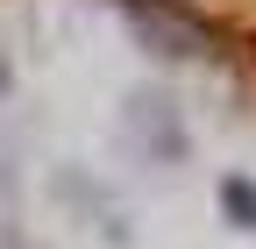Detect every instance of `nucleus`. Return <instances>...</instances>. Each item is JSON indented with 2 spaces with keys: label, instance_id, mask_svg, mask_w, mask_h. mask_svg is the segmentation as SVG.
<instances>
[{
  "label": "nucleus",
  "instance_id": "f257e3e1",
  "mask_svg": "<svg viewBox=\"0 0 256 249\" xmlns=\"http://www.w3.org/2000/svg\"><path fill=\"white\" fill-rule=\"evenodd\" d=\"M220 206H235V221L256 228V185L249 178H220Z\"/></svg>",
  "mask_w": 256,
  "mask_h": 249
}]
</instances>
